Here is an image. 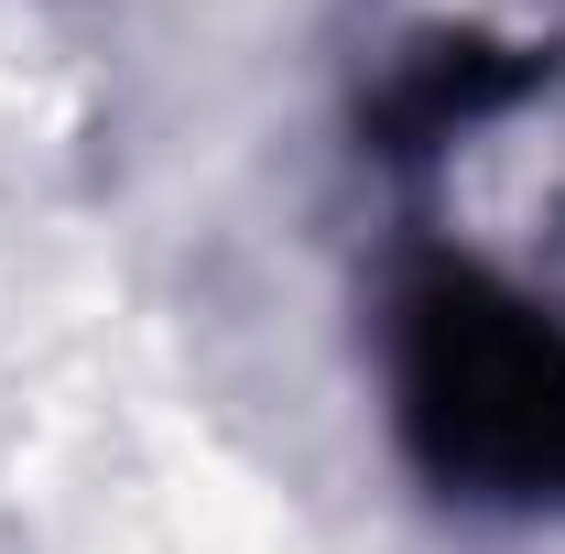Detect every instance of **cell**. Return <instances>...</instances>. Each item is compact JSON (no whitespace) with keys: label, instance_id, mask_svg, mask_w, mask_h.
<instances>
[{"label":"cell","instance_id":"cell-1","mask_svg":"<svg viewBox=\"0 0 565 554\" xmlns=\"http://www.w3.org/2000/svg\"><path fill=\"white\" fill-rule=\"evenodd\" d=\"M381 435L446 511L565 522V294L414 217L370 262Z\"/></svg>","mask_w":565,"mask_h":554}]
</instances>
